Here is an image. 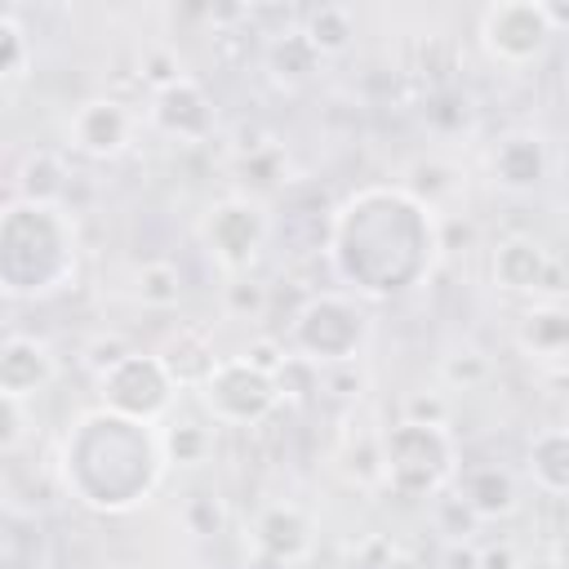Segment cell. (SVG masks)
Returning a JSON list of instances; mask_svg holds the SVG:
<instances>
[{
  "label": "cell",
  "mask_w": 569,
  "mask_h": 569,
  "mask_svg": "<svg viewBox=\"0 0 569 569\" xmlns=\"http://www.w3.org/2000/svg\"><path fill=\"white\" fill-rule=\"evenodd\" d=\"M436 520H440V529L449 533V542H458V538H467V533H471V529L480 525V520H476V516H471V511H467V507H462V502H458L453 493H445V498H436Z\"/></svg>",
  "instance_id": "obj_30"
},
{
  "label": "cell",
  "mask_w": 569,
  "mask_h": 569,
  "mask_svg": "<svg viewBox=\"0 0 569 569\" xmlns=\"http://www.w3.org/2000/svg\"><path fill=\"white\" fill-rule=\"evenodd\" d=\"M436 253V222L431 204L396 191V187H365L356 191L329 227V258L338 280L369 298L405 293Z\"/></svg>",
  "instance_id": "obj_1"
},
{
  "label": "cell",
  "mask_w": 569,
  "mask_h": 569,
  "mask_svg": "<svg viewBox=\"0 0 569 569\" xmlns=\"http://www.w3.org/2000/svg\"><path fill=\"white\" fill-rule=\"evenodd\" d=\"M480 569H516V551H511L507 542L485 547V551H480Z\"/></svg>",
  "instance_id": "obj_36"
},
{
  "label": "cell",
  "mask_w": 569,
  "mask_h": 569,
  "mask_svg": "<svg viewBox=\"0 0 569 569\" xmlns=\"http://www.w3.org/2000/svg\"><path fill=\"white\" fill-rule=\"evenodd\" d=\"M133 347L124 342V338H98L93 347H89V365H93V373H102V369H111L120 356H129Z\"/></svg>",
  "instance_id": "obj_34"
},
{
  "label": "cell",
  "mask_w": 569,
  "mask_h": 569,
  "mask_svg": "<svg viewBox=\"0 0 569 569\" xmlns=\"http://www.w3.org/2000/svg\"><path fill=\"white\" fill-rule=\"evenodd\" d=\"M173 382L169 373L160 369L156 351L142 356V351H129L120 356L111 369L98 373V396H102V409L120 413V418H133V422H156L169 400H173Z\"/></svg>",
  "instance_id": "obj_8"
},
{
  "label": "cell",
  "mask_w": 569,
  "mask_h": 569,
  "mask_svg": "<svg viewBox=\"0 0 569 569\" xmlns=\"http://www.w3.org/2000/svg\"><path fill=\"white\" fill-rule=\"evenodd\" d=\"M138 116L120 98H89L67 120V147L93 160H111L133 142Z\"/></svg>",
  "instance_id": "obj_11"
},
{
  "label": "cell",
  "mask_w": 569,
  "mask_h": 569,
  "mask_svg": "<svg viewBox=\"0 0 569 569\" xmlns=\"http://www.w3.org/2000/svg\"><path fill=\"white\" fill-rule=\"evenodd\" d=\"M22 440V400L0 391V453Z\"/></svg>",
  "instance_id": "obj_33"
},
{
  "label": "cell",
  "mask_w": 569,
  "mask_h": 569,
  "mask_svg": "<svg viewBox=\"0 0 569 569\" xmlns=\"http://www.w3.org/2000/svg\"><path fill=\"white\" fill-rule=\"evenodd\" d=\"M440 378L449 382V387H480L485 378H489V356H480V351H453V356H445L440 360Z\"/></svg>",
  "instance_id": "obj_26"
},
{
  "label": "cell",
  "mask_w": 569,
  "mask_h": 569,
  "mask_svg": "<svg viewBox=\"0 0 569 569\" xmlns=\"http://www.w3.org/2000/svg\"><path fill=\"white\" fill-rule=\"evenodd\" d=\"M200 405L222 427H249L280 405V391H276V378L258 373L240 356H222L218 369L200 382Z\"/></svg>",
  "instance_id": "obj_7"
},
{
  "label": "cell",
  "mask_w": 569,
  "mask_h": 569,
  "mask_svg": "<svg viewBox=\"0 0 569 569\" xmlns=\"http://www.w3.org/2000/svg\"><path fill=\"white\" fill-rule=\"evenodd\" d=\"M76 271V236L62 204H27L0 213V293H49Z\"/></svg>",
  "instance_id": "obj_3"
},
{
  "label": "cell",
  "mask_w": 569,
  "mask_h": 569,
  "mask_svg": "<svg viewBox=\"0 0 569 569\" xmlns=\"http://www.w3.org/2000/svg\"><path fill=\"white\" fill-rule=\"evenodd\" d=\"M516 342L538 356V360H560L565 347H569V316L560 302H533V311H525L520 329H516Z\"/></svg>",
  "instance_id": "obj_18"
},
{
  "label": "cell",
  "mask_w": 569,
  "mask_h": 569,
  "mask_svg": "<svg viewBox=\"0 0 569 569\" xmlns=\"http://www.w3.org/2000/svg\"><path fill=\"white\" fill-rule=\"evenodd\" d=\"M53 378V356L40 338L31 333H9L0 342V391L13 396V400H27L36 396L40 387H49Z\"/></svg>",
  "instance_id": "obj_17"
},
{
  "label": "cell",
  "mask_w": 569,
  "mask_h": 569,
  "mask_svg": "<svg viewBox=\"0 0 569 569\" xmlns=\"http://www.w3.org/2000/svg\"><path fill=\"white\" fill-rule=\"evenodd\" d=\"M262 307H267V289H262V284H253V280L227 284V311H236V316H258Z\"/></svg>",
  "instance_id": "obj_32"
},
{
  "label": "cell",
  "mask_w": 569,
  "mask_h": 569,
  "mask_svg": "<svg viewBox=\"0 0 569 569\" xmlns=\"http://www.w3.org/2000/svg\"><path fill=\"white\" fill-rule=\"evenodd\" d=\"M27 58H31L27 31H22L13 18L0 13V80H4V76H18V71L27 67Z\"/></svg>",
  "instance_id": "obj_27"
},
{
  "label": "cell",
  "mask_w": 569,
  "mask_h": 569,
  "mask_svg": "<svg viewBox=\"0 0 569 569\" xmlns=\"http://www.w3.org/2000/svg\"><path fill=\"white\" fill-rule=\"evenodd\" d=\"M440 569H480V547H476L471 538L449 542L445 556H440Z\"/></svg>",
  "instance_id": "obj_35"
},
{
  "label": "cell",
  "mask_w": 569,
  "mask_h": 569,
  "mask_svg": "<svg viewBox=\"0 0 569 569\" xmlns=\"http://www.w3.org/2000/svg\"><path fill=\"white\" fill-rule=\"evenodd\" d=\"M240 360H244V365H253L258 373L276 378V373H280V365L289 360V347H284V338H276V333H262V338H249V347L240 351Z\"/></svg>",
  "instance_id": "obj_28"
},
{
  "label": "cell",
  "mask_w": 569,
  "mask_h": 569,
  "mask_svg": "<svg viewBox=\"0 0 569 569\" xmlns=\"http://www.w3.org/2000/svg\"><path fill=\"white\" fill-rule=\"evenodd\" d=\"M156 440H160V458H164V462H182V467L204 462V458H209V449H213L209 427H204V422H196V418L169 422V431H164V436H156Z\"/></svg>",
  "instance_id": "obj_23"
},
{
  "label": "cell",
  "mask_w": 569,
  "mask_h": 569,
  "mask_svg": "<svg viewBox=\"0 0 569 569\" xmlns=\"http://www.w3.org/2000/svg\"><path fill=\"white\" fill-rule=\"evenodd\" d=\"M267 67L280 84H307L316 71H320V53L307 44V36L298 27L289 31H276L271 44H267Z\"/></svg>",
  "instance_id": "obj_20"
},
{
  "label": "cell",
  "mask_w": 569,
  "mask_h": 569,
  "mask_svg": "<svg viewBox=\"0 0 569 569\" xmlns=\"http://www.w3.org/2000/svg\"><path fill=\"white\" fill-rule=\"evenodd\" d=\"M138 298H142V307H178V298H182V271L173 267V262H147L142 271H138Z\"/></svg>",
  "instance_id": "obj_24"
},
{
  "label": "cell",
  "mask_w": 569,
  "mask_h": 569,
  "mask_svg": "<svg viewBox=\"0 0 569 569\" xmlns=\"http://www.w3.org/2000/svg\"><path fill=\"white\" fill-rule=\"evenodd\" d=\"M382 569H418V560H409V556H400V551H391Z\"/></svg>",
  "instance_id": "obj_37"
},
{
  "label": "cell",
  "mask_w": 569,
  "mask_h": 569,
  "mask_svg": "<svg viewBox=\"0 0 569 569\" xmlns=\"http://www.w3.org/2000/svg\"><path fill=\"white\" fill-rule=\"evenodd\" d=\"M453 498L476 516V520H502L520 507L516 476L498 462H471L453 471Z\"/></svg>",
  "instance_id": "obj_13"
},
{
  "label": "cell",
  "mask_w": 569,
  "mask_h": 569,
  "mask_svg": "<svg viewBox=\"0 0 569 569\" xmlns=\"http://www.w3.org/2000/svg\"><path fill=\"white\" fill-rule=\"evenodd\" d=\"M382 480L400 498H427L440 493L458 471V449L449 427H422V422H396L378 445Z\"/></svg>",
  "instance_id": "obj_4"
},
{
  "label": "cell",
  "mask_w": 569,
  "mask_h": 569,
  "mask_svg": "<svg viewBox=\"0 0 569 569\" xmlns=\"http://www.w3.org/2000/svg\"><path fill=\"white\" fill-rule=\"evenodd\" d=\"M311 542H316V529L311 520L298 511V507H267L258 520H253V547L262 560H276L284 569L302 565L311 556Z\"/></svg>",
  "instance_id": "obj_15"
},
{
  "label": "cell",
  "mask_w": 569,
  "mask_h": 569,
  "mask_svg": "<svg viewBox=\"0 0 569 569\" xmlns=\"http://www.w3.org/2000/svg\"><path fill=\"white\" fill-rule=\"evenodd\" d=\"M151 124L178 142H204L213 133V107H209V93L182 76L178 84L151 93Z\"/></svg>",
  "instance_id": "obj_12"
},
{
  "label": "cell",
  "mask_w": 569,
  "mask_h": 569,
  "mask_svg": "<svg viewBox=\"0 0 569 569\" xmlns=\"http://www.w3.org/2000/svg\"><path fill=\"white\" fill-rule=\"evenodd\" d=\"M187 71H182V62H178V53H169V49H151L147 58H142V80L160 93V89H169V84H178Z\"/></svg>",
  "instance_id": "obj_29"
},
{
  "label": "cell",
  "mask_w": 569,
  "mask_h": 569,
  "mask_svg": "<svg viewBox=\"0 0 569 569\" xmlns=\"http://www.w3.org/2000/svg\"><path fill=\"white\" fill-rule=\"evenodd\" d=\"M267 227H271V218H267L253 200L227 196V200H218V204L209 209V218H204V240H209V253L222 262V271L244 276V271L258 262V253H262V244H267V236H271Z\"/></svg>",
  "instance_id": "obj_9"
},
{
  "label": "cell",
  "mask_w": 569,
  "mask_h": 569,
  "mask_svg": "<svg viewBox=\"0 0 569 569\" xmlns=\"http://www.w3.org/2000/svg\"><path fill=\"white\" fill-rule=\"evenodd\" d=\"M67 164L58 151H31L18 169V191L27 204H62L67 196Z\"/></svg>",
  "instance_id": "obj_21"
},
{
  "label": "cell",
  "mask_w": 569,
  "mask_h": 569,
  "mask_svg": "<svg viewBox=\"0 0 569 569\" xmlns=\"http://www.w3.org/2000/svg\"><path fill=\"white\" fill-rule=\"evenodd\" d=\"M0 311H4V293H0Z\"/></svg>",
  "instance_id": "obj_38"
},
{
  "label": "cell",
  "mask_w": 569,
  "mask_h": 569,
  "mask_svg": "<svg viewBox=\"0 0 569 569\" xmlns=\"http://www.w3.org/2000/svg\"><path fill=\"white\" fill-rule=\"evenodd\" d=\"M569 27V9L547 0H498L480 9V44L502 67H529Z\"/></svg>",
  "instance_id": "obj_6"
},
{
  "label": "cell",
  "mask_w": 569,
  "mask_h": 569,
  "mask_svg": "<svg viewBox=\"0 0 569 569\" xmlns=\"http://www.w3.org/2000/svg\"><path fill=\"white\" fill-rule=\"evenodd\" d=\"M547 142L529 129H516L507 138H498L493 156H489V169H493V182L507 187V191H533L547 182Z\"/></svg>",
  "instance_id": "obj_16"
},
{
  "label": "cell",
  "mask_w": 569,
  "mask_h": 569,
  "mask_svg": "<svg viewBox=\"0 0 569 569\" xmlns=\"http://www.w3.org/2000/svg\"><path fill=\"white\" fill-rule=\"evenodd\" d=\"M156 360H160V369L169 373V382L178 387V391H200V382L218 369V347H213V333L204 329V325H178L169 338H164V347L156 351Z\"/></svg>",
  "instance_id": "obj_14"
},
{
  "label": "cell",
  "mask_w": 569,
  "mask_h": 569,
  "mask_svg": "<svg viewBox=\"0 0 569 569\" xmlns=\"http://www.w3.org/2000/svg\"><path fill=\"white\" fill-rule=\"evenodd\" d=\"M489 271H493L498 289H507V293H533L542 302H560V293H565L560 258L547 253V244L533 236H502L493 244Z\"/></svg>",
  "instance_id": "obj_10"
},
{
  "label": "cell",
  "mask_w": 569,
  "mask_h": 569,
  "mask_svg": "<svg viewBox=\"0 0 569 569\" xmlns=\"http://www.w3.org/2000/svg\"><path fill=\"white\" fill-rule=\"evenodd\" d=\"M151 422H133L120 418L111 409H93L76 422V431L67 436V453L62 467L71 462H107L98 471H89L84 480L67 485L76 489V498L93 511H129L138 502H147V493L160 480V440L147 431Z\"/></svg>",
  "instance_id": "obj_2"
},
{
  "label": "cell",
  "mask_w": 569,
  "mask_h": 569,
  "mask_svg": "<svg viewBox=\"0 0 569 569\" xmlns=\"http://www.w3.org/2000/svg\"><path fill=\"white\" fill-rule=\"evenodd\" d=\"M365 338H369V316L342 293H316L289 320V351L320 369L351 365Z\"/></svg>",
  "instance_id": "obj_5"
},
{
  "label": "cell",
  "mask_w": 569,
  "mask_h": 569,
  "mask_svg": "<svg viewBox=\"0 0 569 569\" xmlns=\"http://www.w3.org/2000/svg\"><path fill=\"white\" fill-rule=\"evenodd\" d=\"M182 520H187V529H191L196 538H213V533H222V525H227V507H222L218 493L196 489V493L182 502Z\"/></svg>",
  "instance_id": "obj_25"
},
{
  "label": "cell",
  "mask_w": 569,
  "mask_h": 569,
  "mask_svg": "<svg viewBox=\"0 0 569 569\" xmlns=\"http://www.w3.org/2000/svg\"><path fill=\"white\" fill-rule=\"evenodd\" d=\"M405 422H422V427H449V405L436 391H418L405 400Z\"/></svg>",
  "instance_id": "obj_31"
},
{
  "label": "cell",
  "mask_w": 569,
  "mask_h": 569,
  "mask_svg": "<svg viewBox=\"0 0 569 569\" xmlns=\"http://www.w3.org/2000/svg\"><path fill=\"white\" fill-rule=\"evenodd\" d=\"M529 476L547 498L569 493V436L565 427H547L529 445Z\"/></svg>",
  "instance_id": "obj_19"
},
{
  "label": "cell",
  "mask_w": 569,
  "mask_h": 569,
  "mask_svg": "<svg viewBox=\"0 0 569 569\" xmlns=\"http://www.w3.org/2000/svg\"><path fill=\"white\" fill-rule=\"evenodd\" d=\"M298 31L307 36V44H311L320 58H338V53H347L351 40H356V18H351V9H342V4H320V9L307 13V22H302Z\"/></svg>",
  "instance_id": "obj_22"
}]
</instances>
